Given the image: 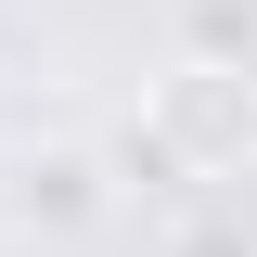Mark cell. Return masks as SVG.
I'll use <instances>...</instances> for the list:
<instances>
[{"label": "cell", "mask_w": 257, "mask_h": 257, "mask_svg": "<svg viewBox=\"0 0 257 257\" xmlns=\"http://www.w3.org/2000/svg\"><path fill=\"white\" fill-rule=\"evenodd\" d=\"M142 128L167 142L180 180H257V77H219V64H167L142 90Z\"/></svg>", "instance_id": "1"}, {"label": "cell", "mask_w": 257, "mask_h": 257, "mask_svg": "<svg viewBox=\"0 0 257 257\" xmlns=\"http://www.w3.org/2000/svg\"><path fill=\"white\" fill-rule=\"evenodd\" d=\"M103 206H116V180H103L90 142H39V155H13V219H26V231H90Z\"/></svg>", "instance_id": "2"}, {"label": "cell", "mask_w": 257, "mask_h": 257, "mask_svg": "<svg viewBox=\"0 0 257 257\" xmlns=\"http://www.w3.org/2000/svg\"><path fill=\"white\" fill-rule=\"evenodd\" d=\"M180 64L257 77V0H180Z\"/></svg>", "instance_id": "3"}, {"label": "cell", "mask_w": 257, "mask_h": 257, "mask_svg": "<svg viewBox=\"0 0 257 257\" xmlns=\"http://www.w3.org/2000/svg\"><path fill=\"white\" fill-rule=\"evenodd\" d=\"M167 257H257V219L244 206H193V219L167 231Z\"/></svg>", "instance_id": "4"}]
</instances>
